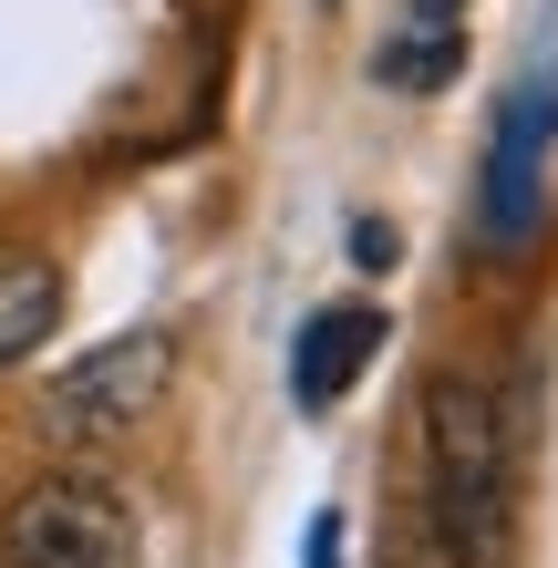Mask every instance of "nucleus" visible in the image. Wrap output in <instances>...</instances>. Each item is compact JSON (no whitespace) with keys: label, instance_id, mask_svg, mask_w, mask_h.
I'll list each match as a JSON object with an SVG mask.
<instances>
[{"label":"nucleus","instance_id":"obj_2","mask_svg":"<svg viewBox=\"0 0 558 568\" xmlns=\"http://www.w3.org/2000/svg\"><path fill=\"white\" fill-rule=\"evenodd\" d=\"M0 568H145V527L104 476H31L0 517Z\"/></svg>","mask_w":558,"mask_h":568},{"label":"nucleus","instance_id":"obj_8","mask_svg":"<svg viewBox=\"0 0 558 568\" xmlns=\"http://www.w3.org/2000/svg\"><path fill=\"white\" fill-rule=\"evenodd\" d=\"M352 258H363V270H393V227L383 217H352Z\"/></svg>","mask_w":558,"mask_h":568},{"label":"nucleus","instance_id":"obj_4","mask_svg":"<svg viewBox=\"0 0 558 568\" xmlns=\"http://www.w3.org/2000/svg\"><path fill=\"white\" fill-rule=\"evenodd\" d=\"M558 135V104L548 93H507V114H497V145H486V239H538V217H548V186H538V155Z\"/></svg>","mask_w":558,"mask_h":568},{"label":"nucleus","instance_id":"obj_3","mask_svg":"<svg viewBox=\"0 0 558 568\" xmlns=\"http://www.w3.org/2000/svg\"><path fill=\"white\" fill-rule=\"evenodd\" d=\"M176 383V331H114L104 352L62 362L52 393H42V424L52 445H104V434H135Z\"/></svg>","mask_w":558,"mask_h":568},{"label":"nucleus","instance_id":"obj_9","mask_svg":"<svg viewBox=\"0 0 558 568\" xmlns=\"http://www.w3.org/2000/svg\"><path fill=\"white\" fill-rule=\"evenodd\" d=\"M311 568H342V517H321V527H311Z\"/></svg>","mask_w":558,"mask_h":568},{"label":"nucleus","instance_id":"obj_5","mask_svg":"<svg viewBox=\"0 0 558 568\" xmlns=\"http://www.w3.org/2000/svg\"><path fill=\"white\" fill-rule=\"evenodd\" d=\"M373 352H383V311H363V300L311 311V321H301V352H290V393H301V414H332L342 393L363 383Z\"/></svg>","mask_w":558,"mask_h":568},{"label":"nucleus","instance_id":"obj_7","mask_svg":"<svg viewBox=\"0 0 558 568\" xmlns=\"http://www.w3.org/2000/svg\"><path fill=\"white\" fill-rule=\"evenodd\" d=\"M52 321H62V270H52L42 248H11V239H0V373H11L21 352L52 342Z\"/></svg>","mask_w":558,"mask_h":568},{"label":"nucleus","instance_id":"obj_6","mask_svg":"<svg viewBox=\"0 0 558 568\" xmlns=\"http://www.w3.org/2000/svg\"><path fill=\"white\" fill-rule=\"evenodd\" d=\"M455 62H466V0H404V21L383 31L373 73L393 93H445Z\"/></svg>","mask_w":558,"mask_h":568},{"label":"nucleus","instance_id":"obj_1","mask_svg":"<svg viewBox=\"0 0 558 568\" xmlns=\"http://www.w3.org/2000/svg\"><path fill=\"white\" fill-rule=\"evenodd\" d=\"M424 507L455 568L517 558V414L466 373L424 383Z\"/></svg>","mask_w":558,"mask_h":568}]
</instances>
